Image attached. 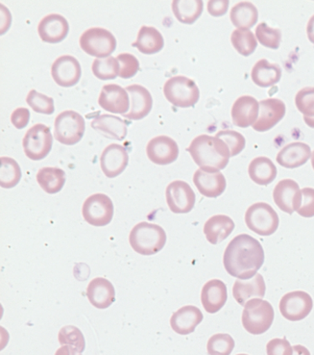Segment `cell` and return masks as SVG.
<instances>
[{
	"mask_svg": "<svg viewBox=\"0 0 314 355\" xmlns=\"http://www.w3.org/2000/svg\"><path fill=\"white\" fill-rule=\"evenodd\" d=\"M237 355H248V354H237Z\"/></svg>",
	"mask_w": 314,
	"mask_h": 355,
	"instance_id": "cell-54",
	"label": "cell"
},
{
	"mask_svg": "<svg viewBox=\"0 0 314 355\" xmlns=\"http://www.w3.org/2000/svg\"><path fill=\"white\" fill-rule=\"evenodd\" d=\"M80 63L75 57L64 55L59 57L51 68V76L59 86L69 88L75 86L81 78Z\"/></svg>",
	"mask_w": 314,
	"mask_h": 355,
	"instance_id": "cell-13",
	"label": "cell"
},
{
	"mask_svg": "<svg viewBox=\"0 0 314 355\" xmlns=\"http://www.w3.org/2000/svg\"><path fill=\"white\" fill-rule=\"evenodd\" d=\"M204 319L201 310L194 305H187L177 310L170 319L172 329L180 335H189Z\"/></svg>",
	"mask_w": 314,
	"mask_h": 355,
	"instance_id": "cell-25",
	"label": "cell"
},
{
	"mask_svg": "<svg viewBox=\"0 0 314 355\" xmlns=\"http://www.w3.org/2000/svg\"><path fill=\"white\" fill-rule=\"evenodd\" d=\"M311 157V146L301 141H295L284 146L277 155V162L284 168H296L305 165Z\"/></svg>",
	"mask_w": 314,
	"mask_h": 355,
	"instance_id": "cell-26",
	"label": "cell"
},
{
	"mask_svg": "<svg viewBox=\"0 0 314 355\" xmlns=\"http://www.w3.org/2000/svg\"><path fill=\"white\" fill-rule=\"evenodd\" d=\"M294 210L301 217H314V189H302L296 198L295 203H294Z\"/></svg>",
	"mask_w": 314,
	"mask_h": 355,
	"instance_id": "cell-44",
	"label": "cell"
},
{
	"mask_svg": "<svg viewBox=\"0 0 314 355\" xmlns=\"http://www.w3.org/2000/svg\"><path fill=\"white\" fill-rule=\"evenodd\" d=\"M165 198L169 209L175 214H187L194 209L196 197L189 183L173 181L167 186Z\"/></svg>",
	"mask_w": 314,
	"mask_h": 355,
	"instance_id": "cell-12",
	"label": "cell"
},
{
	"mask_svg": "<svg viewBox=\"0 0 314 355\" xmlns=\"http://www.w3.org/2000/svg\"><path fill=\"white\" fill-rule=\"evenodd\" d=\"M201 0H175L172 2V11L180 22L184 24H194L203 12Z\"/></svg>",
	"mask_w": 314,
	"mask_h": 355,
	"instance_id": "cell-35",
	"label": "cell"
},
{
	"mask_svg": "<svg viewBox=\"0 0 314 355\" xmlns=\"http://www.w3.org/2000/svg\"><path fill=\"white\" fill-rule=\"evenodd\" d=\"M130 96L131 107L123 116L130 121H140L150 113L153 106V99L149 91L142 85L128 86L126 88Z\"/></svg>",
	"mask_w": 314,
	"mask_h": 355,
	"instance_id": "cell-20",
	"label": "cell"
},
{
	"mask_svg": "<svg viewBox=\"0 0 314 355\" xmlns=\"http://www.w3.org/2000/svg\"><path fill=\"white\" fill-rule=\"evenodd\" d=\"M55 355H82L77 349L71 346H62L57 349Z\"/></svg>",
	"mask_w": 314,
	"mask_h": 355,
	"instance_id": "cell-50",
	"label": "cell"
},
{
	"mask_svg": "<svg viewBox=\"0 0 314 355\" xmlns=\"http://www.w3.org/2000/svg\"><path fill=\"white\" fill-rule=\"evenodd\" d=\"M230 17H231L232 24L237 28L249 31L258 22L259 12L257 7L251 2H239L232 7Z\"/></svg>",
	"mask_w": 314,
	"mask_h": 355,
	"instance_id": "cell-33",
	"label": "cell"
},
{
	"mask_svg": "<svg viewBox=\"0 0 314 355\" xmlns=\"http://www.w3.org/2000/svg\"><path fill=\"white\" fill-rule=\"evenodd\" d=\"M266 285L264 277L257 274L251 279H239L234 282L232 295L237 304L246 306L249 300L263 299L266 295Z\"/></svg>",
	"mask_w": 314,
	"mask_h": 355,
	"instance_id": "cell-22",
	"label": "cell"
},
{
	"mask_svg": "<svg viewBox=\"0 0 314 355\" xmlns=\"http://www.w3.org/2000/svg\"><path fill=\"white\" fill-rule=\"evenodd\" d=\"M311 165H313V168L314 170V151L313 153V155H311Z\"/></svg>",
	"mask_w": 314,
	"mask_h": 355,
	"instance_id": "cell-53",
	"label": "cell"
},
{
	"mask_svg": "<svg viewBox=\"0 0 314 355\" xmlns=\"http://www.w3.org/2000/svg\"><path fill=\"white\" fill-rule=\"evenodd\" d=\"M127 123L118 116L103 114L91 121V128L107 138L123 141L127 136Z\"/></svg>",
	"mask_w": 314,
	"mask_h": 355,
	"instance_id": "cell-27",
	"label": "cell"
},
{
	"mask_svg": "<svg viewBox=\"0 0 314 355\" xmlns=\"http://www.w3.org/2000/svg\"><path fill=\"white\" fill-rule=\"evenodd\" d=\"M298 183L293 180H281L273 191V198L276 205L284 212L293 215L294 210V203L297 198L299 192Z\"/></svg>",
	"mask_w": 314,
	"mask_h": 355,
	"instance_id": "cell-29",
	"label": "cell"
},
{
	"mask_svg": "<svg viewBox=\"0 0 314 355\" xmlns=\"http://www.w3.org/2000/svg\"><path fill=\"white\" fill-rule=\"evenodd\" d=\"M250 178L256 184L266 186L276 180L277 168L270 159L261 156L253 159L248 168Z\"/></svg>",
	"mask_w": 314,
	"mask_h": 355,
	"instance_id": "cell-32",
	"label": "cell"
},
{
	"mask_svg": "<svg viewBox=\"0 0 314 355\" xmlns=\"http://www.w3.org/2000/svg\"><path fill=\"white\" fill-rule=\"evenodd\" d=\"M129 162V155L122 146L111 144L103 150L100 157V165L104 175L109 178H115L124 171Z\"/></svg>",
	"mask_w": 314,
	"mask_h": 355,
	"instance_id": "cell-17",
	"label": "cell"
},
{
	"mask_svg": "<svg viewBox=\"0 0 314 355\" xmlns=\"http://www.w3.org/2000/svg\"><path fill=\"white\" fill-rule=\"evenodd\" d=\"M116 59L120 66V74H118L120 78L130 79L137 74L140 69V62L132 54L121 53Z\"/></svg>",
	"mask_w": 314,
	"mask_h": 355,
	"instance_id": "cell-46",
	"label": "cell"
},
{
	"mask_svg": "<svg viewBox=\"0 0 314 355\" xmlns=\"http://www.w3.org/2000/svg\"><path fill=\"white\" fill-rule=\"evenodd\" d=\"M147 153L151 162L156 165H169L177 160L179 146L172 138L160 135L150 140Z\"/></svg>",
	"mask_w": 314,
	"mask_h": 355,
	"instance_id": "cell-14",
	"label": "cell"
},
{
	"mask_svg": "<svg viewBox=\"0 0 314 355\" xmlns=\"http://www.w3.org/2000/svg\"><path fill=\"white\" fill-rule=\"evenodd\" d=\"M85 130V120L77 112L64 111L56 116L54 137L63 145H76L82 140Z\"/></svg>",
	"mask_w": 314,
	"mask_h": 355,
	"instance_id": "cell-6",
	"label": "cell"
},
{
	"mask_svg": "<svg viewBox=\"0 0 314 355\" xmlns=\"http://www.w3.org/2000/svg\"><path fill=\"white\" fill-rule=\"evenodd\" d=\"M251 78L257 86L268 88L281 80V69L279 64L261 59L252 69Z\"/></svg>",
	"mask_w": 314,
	"mask_h": 355,
	"instance_id": "cell-30",
	"label": "cell"
},
{
	"mask_svg": "<svg viewBox=\"0 0 314 355\" xmlns=\"http://www.w3.org/2000/svg\"><path fill=\"white\" fill-rule=\"evenodd\" d=\"M82 214L86 222L93 227H106L113 220V201L104 193H95L84 202Z\"/></svg>",
	"mask_w": 314,
	"mask_h": 355,
	"instance_id": "cell-10",
	"label": "cell"
},
{
	"mask_svg": "<svg viewBox=\"0 0 314 355\" xmlns=\"http://www.w3.org/2000/svg\"><path fill=\"white\" fill-rule=\"evenodd\" d=\"M296 107L304 115L308 128H314V87H306L296 94Z\"/></svg>",
	"mask_w": 314,
	"mask_h": 355,
	"instance_id": "cell-37",
	"label": "cell"
},
{
	"mask_svg": "<svg viewBox=\"0 0 314 355\" xmlns=\"http://www.w3.org/2000/svg\"><path fill=\"white\" fill-rule=\"evenodd\" d=\"M215 137L221 139L228 146L231 157L239 155L246 148V140L241 133L234 130H221Z\"/></svg>",
	"mask_w": 314,
	"mask_h": 355,
	"instance_id": "cell-45",
	"label": "cell"
},
{
	"mask_svg": "<svg viewBox=\"0 0 314 355\" xmlns=\"http://www.w3.org/2000/svg\"><path fill=\"white\" fill-rule=\"evenodd\" d=\"M21 178L19 164L13 158H0V186L4 189L14 188Z\"/></svg>",
	"mask_w": 314,
	"mask_h": 355,
	"instance_id": "cell-36",
	"label": "cell"
},
{
	"mask_svg": "<svg viewBox=\"0 0 314 355\" xmlns=\"http://www.w3.org/2000/svg\"><path fill=\"white\" fill-rule=\"evenodd\" d=\"M231 43L241 55L246 57L253 54L258 46V41L253 32L246 29H236L232 31Z\"/></svg>",
	"mask_w": 314,
	"mask_h": 355,
	"instance_id": "cell-38",
	"label": "cell"
},
{
	"mask_svg": "<svg viewBox=\"0 0 314 355\" xmlns=\"http://www.w3.org/2000/svg\"><path fill=\"white\" fill-rule=\"evenodd\" d=\"M234 223L226 215L212 216L204 225V234L212 245H217L227 239L234 230Z\"/></svg>",
	"mask_w": 314,
	"mask_h": 355,
	"instance_id": "cell-28",
	"label": "cell"
},
{
	"mask_svg": "<svg viewBox=\"0 0 314 355\" xmlns=\"http://www.w3.org/2000/svg\"><path fill=\"white\" fill-rule=\"evenodd\" d=\"M130 96L126 89L118 84H108L101 90L98 103L104 110L124 115L130 110Z\"/></svg>",
	"mask_w": 314,
	"mask_h": 355,
	"instance_id": "cell-16",
	"label": "cell"
},
{
	"mask_svg": "<svg viewBox=\"0 0 314 355\" xmlns=\"http://www.w3.org/2000/svg\"><path fill=\"white\" fill-rule=\"evenodd\" d=\"M53 137L50 128L43 123H37L27 131L22 141L24 153L34 161L43 160L50 153Z\"/></svg>",
	"mask_w": 314,
	"mask_h": 355,
	"instance_id": "cell-9",
	"label": "cell"
},
{
	"mask_svg": "<svg viewBox=\"0 0 314 355\" xmlns=\"http://www.w3.org/2000/svg\"><path fill=\"white\" fill-rule=\"evenodd\" d=\"M234 349V341L229 334L212 335L207 344V351L209 355H230Z\"/></svg>",
	"mask_w": 314,
	"mask_h": 355,
	"instance_id": "cell-42",
	"label": "cell"
},
{
	"mask_svg": "<svg viewBox=\"0 0 314 355\" xmlns=\"http://www.w3.org/2000/svg\"><path fill=\"white\" fill-rule=\"evenodd\" d=\"M264 263V250L258 240L248 234L237 235L225 250V270L239 279H251Z\"/></svg>",
	"mask_w": 314,
	"mask_h": 355,
	"instance_id": "cell-1",
	"label": "cell"
},
{
	"mask_svg": "<svg viewBox=\"0 0 314 355\" xmlns=\"http://www.w3.org/2000/svg\"><path fill=\"white\" fill-rule=\"evenodd\" d=\"M68 21L59 14H50L44 17L38 26L39 38L44 43H61L68 36Z\"/></svg>",
	"mask_w": 314,
	"mask_h": 355,
	"instance_id": "cell-18",
	"label": "cell"
},
{
	"mask_svg": "<svg viewBox=\"0 0 314 355\" xmlns=\"http://www.w3.org/2000/svg\"><path fill=\"white\" fill-rule=\"evenodd\" d=\"M228 300L227 286L222 280L212 279L202 288L201 302L203 307L210 314L220 311Z\"/></svg>",
	"mask_w": 314,
	"mask_h": 355,
	"instance_id": "cell-23",
	"label": "cell"
},
{
	"mask_svg": "<svg viewBox=\"0 0 314 355\" xmlns=\"http://www.w3.org/2000/svg\"><path fill=\"white\" fill-rule=\"evenodd\" d=\"M229 8L228 0L223 1H209L207 2V12L212 17H221L227 13Z\"/></svg>",
	"mask_w": 314,
	"mask_h": 355,
	"instance_id": "cell-49",
	"label": "cell"
},
{
	"mask_svg": "<svg viewBox=\"0 0 314 355\" xmlns=\"http://www.w3.org/2000/svg\"><path fill=\"white\" fill-rule=\"evenodd\" d=\"M279 307L284 319L298 322L310 315L313 309V300L306 292L294 291L281 297Z\"/></svg>",
	"mask_w": 314,
	"mask_h": 355,
	"instance_id": "cell-11",
	"label": "cell"
},
{
	"mask_svg": "<svg viewBox=\"0 0 314 355\" xmlns=\"http://www.w3.org/2000/svg\"><path fill=\"white\" fill-rule=\"evenodd\" d=\"M37 181L44 192L54 195L65 186L66 173L60 168H43L37 173Z\"/></svg>",
	"mask_w": 314,
	"mask_h": 355,
	"instance_id": "cell-34",
	"label": "cell"
},
{
	"mask_svg": "<svg viewBox=\"0 0 314 355\" xmlns=\"http://www.w3.org/2000/svg\"><path fill=\"white\" fill-rule=\"evenodd\" d=\"M194 183L199 193L206 198L219 197L226 190V178L220 171H206L201 168L195 171Z\"/></svg>",
	"mask_w": 314,
	"mask_h": 355,
	"instance_id": "cell-21",
	"label": "cell"
},
{
	"mask_svg": "<svg viewBox=\"0 0 314 355\" xmlns=\"http://www.w3.org/2000/svg\"><path fill=\"white\" fill-rule=\"evenodd\" d=\"M267 355H293V347L286 338L272 339L266 345Z\"/></svg>",
	"mask_w": 314,
	"mask_h": 355,
	"instance_id": "cell-47",
	"label": "cell"
},
{
	"mask_svg": "<svg viewBox=\"0 0 314 355\" xmlns=\"http://www.w3.org/2000/svg\"><path fill=\"white\" fill-rule=\"evenodd\" d=\"M129 242L136 252L142 255H153L164 248L167 234L160 225L142 222L133 227Z\"/></svg>",
	"mask_w": 314,
	"mask_h": 355,
	"instance_id": "cell-3",
	"label": "cell"
},
{
	"mask_svg": "<svg viewBox=\"0 0 314 355\" xmlns=\"http://www.w3.org/2000/svg\"><path fill=\"white\" fill-rule=\"evenodd\" d=\"M256 38L261 46L267 49H278L280 47L281 32L278 28H271L266 22H261L256 28Z\"/></svg>",
	"mask_w": 314,
	"mask_h": 355,
	"instance_id": "cell-41",
	"label": "cell"
},
{
	"mask_svg": "<svg viewBox=\"0 0 314 355\" xmlns=\"http://www.w3.org/2000/svg\"><path fill=\"white\" fill-rule=\"evenodd\" d=\"M86 297L96 309H109L116 300L115 288L106 278H93L86 288Z\"/></svg>",
	"mask_w": 314,
	"mask_h": 355,
	"instance_id": "cell-24",
	"label": "cell"
},
{
	"mask_svg": "<svg viewBox=\"0 0 314 355\" xmlns=\"http://www.w3.org/2000/svg\"><path fill=\"white\" fill-rule=\"evenodd\" d=\"M29 120H30V112H29L28 109L24 107L17 108L12 113V123H13L15 128L17 129L26 128Z\"/></svg>",
	"mask_w": 314,
	"mask_h": 355,
	"instance_id": "cell-48",
	"label": "cell"
},
{
	"mask_svg": "<svg viewBox=\"0 0 314 355\" xmlns=\"http://www.w3.org/2000/svg\"><path fill=\"white\" fill-rule=\"evenodd\" d=\"M286 104L279 98H268L259 103L258 121L254 124V130L266 132L280 123L286 115Z\"/></svg>",
	"mask_w": 314,
	"mask_h": 355,
	"instance_id": "cell-15",
	"label": "cell"
},
{
	"mask_svg": "<svg viewBox=\"0 0 314 355\" xmlns=\"http://www.w3.org/2000/svg\"><path fill=\"white\" fill-rule=\"evenodd\" d=\"M58 339L62 346L73 347L81 354L85 351L86 341L84 335L80 329L73 325H68L61 329Z\"/></svg>",
	"mask_w": 314,
	"mask_h": 355,
	"instance_id": "cell-40",
	"label": "cell"
},
{
	"mask_svg": "<svg viewBox=\"0 0 314 355\" xmlns=\"http://www.w3.org/2000/svg\"><path fill=\"white\" fill-rule=\"evenodd\" d=\"M200 168L206 171H220L227 167L231 153L221 139L199 135L187 148Z\"/></svg>",
	"mask_w": 314,
	"mask_h": 355,
	"instance_id": "cell-2",
	"label": "cell"
},
{
	"mask_svg": "<svg viewBox=\"0 0 314 355\" xmlns=\"http://www.w3.org/2000/svg\"><path fill=\"white\" fill-rule=\"evenodd\" d=\"M26 103L36 113L52 115L55 111L53 98L36 90L29 92Z\"/></svg>",
	"mask_w": 314,
	"mask_h": 355,
	"instance_id": "cell-43",
	"label": "cell"
},
{
	"mask_svg": "<svg viewBox=\"0 0 314 355\" xmlns=\"http://www.w3.org/2000/svg\"><path fill=\"white\" fill-rule=\"evenodd\" d=\"M293 355H311V352L306 347L296 345V346H293Z\"/></svg>",
	"mask_w": 314,
	"mask_h": 355,
	"instance_id": "cell-52",
	"label": "cell"
},
{
	"mask_svg": "<svg viewBox=\"0 0 314 355\" xmlns=\"http://www.w3.org/2000/svg\"><path fill=\"white\" fill-rule=\"evenodd\" d=\"M79 43L86 54L98 59L110 57L116 47L115 36L101 27H91L84 32Z\"/></svg>",
	"mask_w": 314,
	"mask_h": 355,
	"instance_id": "cell-8",
	"label": "cell"
},
{
	"mask_svg": "<svg viewBox=\"0 0 314 355\" xmlns=\"http://www.w3.org/2000/svg\"><path fill=\"white\" fill-rule=\"evenodd\" d=\"M259 103L250 96H242L234 101L232 107V123L241 128L253 126L258 121Z\"/></svg>",
	"mask_w": 314,
	"mask_h": 355,
	"instance_id": "cell-19",
	"label": "cell"
},
{
	"mask_svg": "<svg viewBox=\"0 0 314 355\" xmlns=\"http://www.w3.org/2000/svg\"><path fill=\"white\" fill-rule=\"evenodd\" d=\"M306 34H308V40L314 44V15L308 21V26H306Z\"/></svg>",
	"mask_w": 314,
	"mask_h": 355,
	"instance_id": "cell-51",
	"label": "cell"
},
{
	"mask_svg": "<svg viewBox=\"0 0 314 355\" xmlns=\"http://www.w3.org/2000/svg\"><path fill=\"white\" fill-rule=\"evenodd\" d=\"M138 51L147 55L158 53L165 46V40L160 32L152 26H142L138 34L137 41L132 44Z\"/></svg>",
	"mask_w": 314,
	"mask_h": 355,
	"instance_id": "cell-31",
	"label": "cell"
},
{
	"mask_svg": "<svg viewBox=\"0 0 314 355\" xmlns=\"http://www.w3.org/2000/svg\"><path fill=\"white\" fill-rule=\"evenodd\" d=\"M246 223L250 230L264 237L277 232L280 220L271 205L266 202H258L247 209Z\"/></svg>",
	"mask_w": 314,
	"mask_h": 355,
	"instance_id": "cell-7",
	"label": "cell"
},
{
	"mask_svg": "<svg viewBox=\"0 0 314 355\" xmlns=\"http://www.w3.org/2000/svg\"><path fill=\"white\" fill-rule=\"evenodd\" d=\"M164 94L167 101L180 108L192 107L200 98V91L196 83L183 76L168 79L165 83Z\"/></svg>",
	"mask_w": 314,
	"mask_h": 355,
	"instance_id": "cell-5",
	"label": "cell"
},
{
	"mask_svg": "<svg viewBox=\"0 0 314 355\" xmlns=\"http://www.w3.org/2000/svg\"><path fill=\"white\" fill-rule=\"evenodd\" d=\"M91 69H93V73L100 80H111L118 78L120 66L118 59L110 56L107 58L95 59Z\"/></svg>",
	"mask_w": 314,
	"mask_h": 355,
	"instance_id": "cell-39",
	"label": "cell"
},
{
	"mask_svg": "<svg viewBox=\"0 0 314 355\" xmlns=\"http://www.w3.org/2000/svg\"><path fill=\"white\" fill-rule=\"evenodd\" d=\"M275 318L270 302L263 299L249 300L242 313V324L250 334L261 335L270 329Z\"/></svg>",
	"mask_w": 314,
	"mask_h": 355,
	"instance_id": "cell-4",
	"label": "cell"
}]
</instances>
